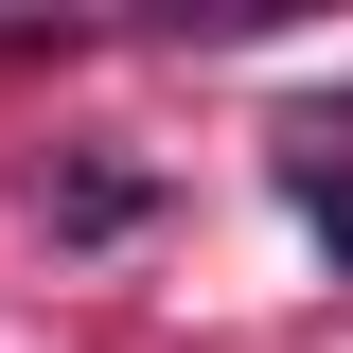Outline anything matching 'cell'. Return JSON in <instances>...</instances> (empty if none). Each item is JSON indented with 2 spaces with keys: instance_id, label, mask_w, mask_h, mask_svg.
I'll return each instance as SVG.
<instances>
[{
  "instance_id": "cell-1",
  "label": "cell",
  "mask_w": 353,
  "mask_h": 353,
  "mask_svg": "<svg viewBox=\"0 0 353 353\" xmlns=\"http://www.w3.org/2000/svg\"><path fill=\"white\" fill-rule=\"evenodd\" d=\"M53 230H88V248H106V230H141V176H124V159H88L71 194H53Z\"/></svg>"
},
{
  "instance_id": "cell-2",
  "label": "cell",
  "mask_w": 353,
  "mask_h": 353,
  "mask_svg": "<svg viewBox=\"0 0 353 353\" xmlns=\"http://www.w3.org/2000/svg\"><path fill=\"white\" fill-rule=\"evenodd\" d=\"M283 194H301V230L353 265V159H283Z\"/></svg>"
}]
</instances>
